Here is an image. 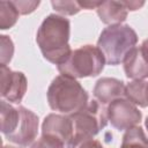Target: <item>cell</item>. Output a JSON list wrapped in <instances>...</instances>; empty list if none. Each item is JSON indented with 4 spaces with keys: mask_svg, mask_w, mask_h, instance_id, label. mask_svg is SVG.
Instances as JSON below:
<instances>
[{
    "mask_svg": "<svg viewBox=\"0 0 148 148\" xmlns=\"http://www.w3.org/2000/svg\"><path fill=\"white\" fill-rule=\"evenodd\" d=\"M67 148H104L102 143L92 138L88 139H82V140H76V141H71L67 145Z\"/></svg>",
    "mask_w": 148,
    "mask_h": 148,
    "instance_id": "obj_20",
    "label": "cell"
},
{
    "mask_svg": "<svg viewBox=\"0 0 148 148\" xmlns=\"http://www.w3.org/2000/svg\"><path fill=\"white\" fill-rule=\"evenodd\" d=\"M146 127H147V130H148V117H147V119H146Z\"/></svg>",
    "mask_w": 148,
    "mask_h": 148,
    "instance_id": "obj_25",
    "label": "cell"
},
{
    "mask_svg": "<svg viewBox=\"0 0 148 148\" xmlns=\"http://www.w3.org/2000/svg\"><path fill=\"white\" fill-rule=\"evenodd\" d=\"M18 118V106L14 108L8 104L6 101L1 102V132L5 136L9 135L17 121Z\"/></svg>",
    "mask_w": 148,
    "mask_h": 148,
    "instance_id": "obj_15",
    "label": "cell"
},
{
    "mask_svg": "<svg viewBox=\"0 0 148 148\" xmlns=\"http://www.w3.org/2000/svg\"><path fill=\"white\" fill-rule=\"evenodd\" d=\"M30 148H67L66 145L57 138L50 135H42L40 139L35 141Z\"/></svg>",
    "mask_w": 148,
    "mask_h": 148,
    "instance_id": "obj_18",
    "label": "cell"
},
{
    "mask_svg": "<svg viewBox=\"0 0 148 148\" xmlns=\"http://www.w3.org/2000/svg\"><path fill=\"white\" fill-rule=\"evenodd\" d=\"M120 148H148V139L140 126H135L123 136Z\"/></svg>",
    "mask_w": 148,
    "mask_h": 148,
    "instance_id": "obj_14",
    "label": "cell"
},
{
    "mask_svg": "<svg viewBox=\"0 0 148 148\" xmlns=\"http://www.w3.org/2000/svg\"><path fill=\"white\" fill-rule=\"evenodd\" d=\"M2 148H15V147H10V146H3Z\"/></svg>",
    "mask_w": 148,
    "mask_h": 148,
    "instance_id": "obj_26",
    "label": "cell"
},
{
    "mask_svg": "<svg viewBox=\"0 0 148 148\" xmlns=\"http://www.w3.org/2000/svg\"><path fill=\"white\" fill-rule=\"evenodd\" d=\"M69 118L73 125V138L71 141L92 138L108 123L106 110L97 101L89 102L82 110L69 114Z\"/></svg>",
    "mask_w": 148,
    "mask_h": 148,
    "instance_id": "obj_5",
    "label": "cell"
},
{
    "mask_svg": "<svg viewBox=\"0 0 148 148\" xmlns=\"http://www.w3.org/2000/svg\"><path fill=\"white\" fill-rule=\"evenodd\" d=\"M18 12L13 5L12 1H0V28L1 29H8L12 28L17 18H18Z\"/></svg>",
    "mask_w": 148,
    "mask_h": 148,
    "instance_id": "obj_16",
    "label": "cell"
},
{
    "mask_svg": "<svg viewBox=\"0 0 148 148\" xmlns=\"http://www.w3.org/2000/svg\"><path fill=\"white\" fill-rule=\"evenodd\" d=\"M38 130V117L30 110L18 106V118L13 132L6 138L22 147L31 145L36 136Z\"/></svg>",
    "mask_w": 148,
    "mask_h": 148,
    "instance_id": "obj_7",
    "label": "cell"
},
{
    "mask_svg": "<svg viewBox=\"0 0 148 148\" xmlns=\"http://www.w3.org/2000/svg\"><path fill=\"white\" fill-rule=\"evenodd\" d=\"M123 2L127 8V10H136L145 5L143 1H123Z\"/></svg>",
    "mask_w": 148,
    "mask_h": 148,
    "instance_id": "obj_23",
    "label": "cell"
},
{
    "mask_svg": "<svg viewBox=\"0 0 148 148\" xmlns=\"http://www.w3.org/2000/svg\"><path fill=\"white\" fill-rule=\"evenodd\" d=\"M125 96L130 102L139 106H148V82L133 81L125 87Z\"/></svg>",
    "mask_w": 148,
    "mask_h": 148,
    "instance_id": "obj_13",
    "label": "cell"
},
{
    "mask_svg": "<svg viewBox=\"0 0 148 148\" xmlns=\"http://www.w3.org/2000/svg\"><path fill=\"white\" fill-rule=\"evenodd\" d=\"M13 42L8 36H1V65H6L13 56Z\"/></svg>",
    "mask_w": 148,
    "mask_h": 148,
    "instance_id": "obj_19",
    "label": "cell"
},
{
    "mask_svg": "<svg viewBox=\"0 0 148 148\" xmlns=\"http://www.w3.org/2000/svg\"><path fill=\"white\" fill-rule=\"evenodd\" d=\"M1 97L12 103H20L27 90V79L21 72H14L1 65Z\"/></svg>",
    "mask_w": 148,
    "mask_h": 148,
    "instance_id": "obj_8",
    "label": "cell"
},
{
    "mask_svg": "<svg viewBox=\"0 0 148 148\" xmlns=\"http://www.w3.org/2000/svg\"><path fill=\"white\" fill-rule=\"evenodd\" d=\"M108 120L119 131H127L135 127L141 120V112L138 108L125 98L111 102L106 109Z\"/></svg>",
    "mask_w": 148,
    "mask_h": 148,
    "instance_id": "obj_6",
    "label": "cell"
},
{
    "mask_svg": "<svg viewBox=\"0 0 148 148\" xmlns=\"http://www.w3.org/2000/svg\"><path fill=\"white\" fill-rule=\"evenodd\" d=\"M94 95L102 104L111 103L116 99L123 98V96H125L124 82L111 77L99 79L95 84Z\"/></svg>",
    "mask_w": 148,
    "mask_h": 148,
    "instance_id": "obj_10",
    "label": "cell"
},
{
    "mask_svg": "<svg viewBox=\"0 0 148 148\" xmlns=\"http://www.w3.org/2000/svg\"><path fill=\"white\" fill-rule=\"evenodd\" d=\"M47 102L52 110L69 116L88 104V94L75 79L60 74L47 89Z\"/></svg>",
    "mask_w": 148,
    "mask_h": 148,
    "instance_id": "obj_2",
    "label": "cell"
},
{
    "mask_svg": "<svg viewBox=\"0 0 148 148\" xmlns=\"http://www.w3.org/2000/svg\"><path fill=\"white\" fill-rule=\"evenodd\" d=\"M105 58L101 50L96 46L84 45L71 52L68 58L58 65L61 75L73 79L96 76L104 67Z\"/></svg>",
    "mask_w": 148,
    "mask_h": 148,
    "instance_id": "obj_4",
    "label": "cell"
},
{
    "mask_svg": "<svg viewBox=\"0 0 148 148\" xmlns=\"http://www.w3.org/2000/svg\"><path fill=\"white\" fill-rule=\"evenodd\" d=\"M52 7L60 14L74 15L81 10L77 1H52Z\"/></svg>",
    "mask_w": 148,
    "mask_h": 148,
    "instance_id": "obj_17",
    "label": "cell"
},
{
    "mask_svg": "<svg viewBox=\"0 0 148 148\" xmlns=\"http://www.w3.org/2000/svg\"><path fill=\"white\" fill-rule=\"evenodd\" d=\"M138 42L136 32L130 25L116 24L105 28L98 38L97 47L101 50L109 65H118L124 61L128 52Z\"/></svg>",
    "mask_w": 148,
    "mask_h": 148,
    "instance_id": "obj_3",
    "label": "cell"
},
{
    "mask_svg": "<svg viewBox=\"0 0 148 148\" xmlns=\"http://www.w3.org/2000/svg\"><path fill=\"white\" fill-rule=\"evenodd\" d=\"M140 47H141V50H142L143 56H145V57H146V59L148 60V39H146V40L142 43V45H141Z\"/></svg>",
    "mask_w": 148,
    "mask_h": 148,
    "instance_id": "obj_24",
    "label": "cell"
},
{
    "mask_svg": "<svg viewBox=\"0 0 148 148\" xmlns=\"http://www.w3.org/2000/svg\"><path fill=\"white\" fill-rule=\"evenodd\" d=\"M123 62L125 74L128 79L141 81L148 77V60L143 56L141 47L132 49Z\"/></svg>",
    "mask_w": 148,
    "mask_h": 148,
    "instance_id": "obj_11",
    "label": "cell"
},
{
    "mask_svg": "<svg viewBox=\"0 0 148 148\" xmlns=\"http://www.w3.org/2000/svg\"><path fill=\"white\" fill-rule=\"evenodd\" d=\"M12 2L17 9L18 14H22V15L34 12L39 5V1H12Z\"/></svg>",
    "mask_w": 148,
    "mask_h": 148,
    "instance_id": "obj_21",
    "label": "cell"
},
{
    "mask_svg": "<svg viewBox=\"0 0 148 148\" xmlns=\"http://www.w3.org/2000/svg\"><path fill=\"white\" fill-rule=\"evenodd\" d=\"M81 9H92V8H96L101 5L102 1H77Z\"/></svg>",
    "mask_w": 148,
    "mask_h": 148,
    "instance_id": "obj_22",
    "label": "cell"
},
{
    "mask_svg": "<svg viewBox=\"0 0 148 148\" xmlns=\"http://www.w3.org/2000/svg\"><path fill=\"white\" fill-rule=\"evenodd\" d=\"M43 135H50L62 141L66 147L73 138V125L69 116L61 114H49L42 126Z\"/></svg>",
    "mask_w": 148,
    "mask_h": 148,
    "instance_id": "obj_9",
    "label": "cell"
},
{
    "mask_svg": "<svg viewBox=\"0 0 148 148\" xmlns=\"http://www.w3.org/2000/svg\"><path fill=\"white\" fill-rule=\"evenodd\" d=\"M127 8L123 1H102L97 7V14L105 24H120L127 17Z\"/></svg>",
    "mask_w": 148,
    "mask_h": 148,
    "instance_id": "obj_12",
    "label": "cell"
},
{
    "mask_svg": "<svg viewBox=\"0 0 148 148\" xmlns=\"http://www.w3.org/2000/svg\"><path fill=\"white\" fill-rule=\"evenodd\" d=\"M69 21L60 15L51 14L40 24L36 42L46 60L56 65L64 62L72 50L68 45Z\"/></svg>",
    "mask_w": 148,
    "mask_h": 148,
    "instance_id": "obj_1",
    "label": "cell"
}]
</instances>
